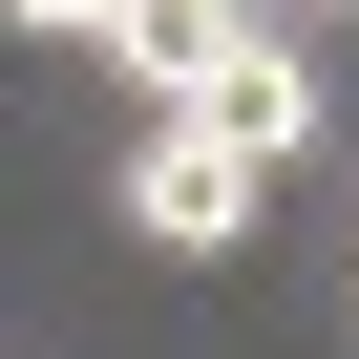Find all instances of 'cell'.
Listing matches in <instances>:
<instances>
[{
	"instance_id": "1",
	"label": "cell",
	"mask_w": 359,
	"mask_h": 359,
	"mask_svg": "<svg viewBox=\"0 0 359 359\" xmlns=\"http://www.w3.org/2000/svg\"><path fill=\"white\" fill-rule=\"evenodd\" d=\"M148 127H191V148H233V169H296V148L338 127V85H317V64H296L275 22H254V43H233V64L191 85V106H148Z\"/></svg>"
},
{
	"instance_id": "2",
	"label": "cell",
	"mask_w": 359,
	"mask_h": 359,
	"mask_svg": "<svg viewBox=\"0 0 359 359\" xmlns=\"http://www.w3.org/2000/svg\"><path fill=\"white\" fill-rule=\"evenodd\" d=\"M127 233H148L169 275L233 254V233H254V169H233V148H191V127H148V148H127Z\"/></svg>"
},
{
	"instance_id": "3",
	"label": "cell",
	"mask_w": 359,
	"mask_h": 359,
	"mask_svg": "<svg viewBox=\"0 0 359 359\" xmlns=\"http://www.w3.org/2000/svg\"><path fill=\"white\" fill-rule=\"evenodd\" d=\"M233 43H254V22H233V0H127V22H106V64H127L148 106H191V85L233 64Z\"/></svg>"
},
{
	"instance_id": "4",
	"label": "cell",
	"mask_w": 359,
	"mask_h": 359,
	"mask_svg": "<svg viewBox=\"0 0 359 359\" xmlns=\"http://www.w3.org/2000/svg\"><path fill=\"white\" fill-rule=\"evenodd\" d=\"M106 22L127 0H0V43H85V64H106Z\"/></svg>"
},
{
	"instance_id": "5",
	"label": "cell",
	"mask_w": 359,
	"mask_h": 359,
	"mask_svg": "<svg viewBox=\"0 0 359 359\" xmlns=\"http://www.w3.org/2000/svg\"><path fill=\"white\" fill-rule=\"evenodd\" d=\"M233 22H275V0H233Z\"/></svg>"
}]
</instances>
